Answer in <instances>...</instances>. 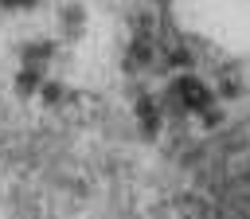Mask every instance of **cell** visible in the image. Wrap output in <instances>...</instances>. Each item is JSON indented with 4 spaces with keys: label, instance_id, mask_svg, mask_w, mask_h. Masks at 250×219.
Wrapping results in <instances>:
<instances>
[{
    "label": "cell",
    "instance_id": "obj_6",
    "mask_svg": "<svg viewBox=\"0 0 250 219\" xmlns=\"http://www.w3.org/2000/svg\"><path fill=\"white\" fill-rule=\"evenodd\" d=\"M195 117H199V125H203V129H219V125H227V110H223V106H215V102H211L207 110H199Z\"/></svg>",
    "mask_w": 250,
    "mask_h": 219
},
{
    "label": "cell",
    "instance_id": "obj_1",
    "mask_svg": "<svg viewBox=\"0 0 250 219\" xmlns=\"http://www.w3.org/2000/svg\"><path fill=\"white\" fill-rule=\"evenodd\" d=\"M168 98L180 106V113H199V110H207V106L215 102V90H211L199 74L180 70V74L172 78V86H168Z\"/></svg>",
    "mask_w": 250,
    "mask_h": 219
},
{
    "label": "cell",
    "instance_id": "obj_9",
    "mask_svg": "<svg viewBox=\"0 0 250 219\" xmlns=\"http://www.w3.org/2000/svg\"><path fill=\"white\" fill-rule=\"evenodd\" d=\"M246 184H250V172H246Z\"/></svg>",
    "mask_w": 250,
    "mask_h": 219
},
{
    "label": "cell",
    "instance_id": "obj_4",
    "mask_svg": "<svg viewBox=\"0 0 250 219\" xmlns=\"http://www.w3.org/2000/svg\"><path fill=\"white\" fill-rule=\"evenodd\" d=\"M55 47H59L55 39H31L20 47V59H23V66H47L55 59Z\"/></svg>",
    "mask_w": 250,
    "mask_h": 219
},
{
    "label": "cell",
    "instance_id": "obj_3",
    "mask_svg": "<svg viewBox=\"0 0 250 219\" xmlns=\"http://www.w3.org/2000/svg\"><path fill=\"white\" fill-rule=\"evenodd\" d=\"M59 27H62V35H66V39H78V35L86 31V8H82V4H74V0H70V4H62V8H59Z\"/></svg>",
    "mask_w": 250,
    "mask_h": 219
},
{
    "label": "cell",
    "instance_id": "obj_7",
    "mask_svg": "<svg viewBox=\"0 0 250 219\" xmlns=\"http://www.w3.org/2000/svg\"><path fill=\"white\" fill-rule=\"evenodd\" d=\"M39 98H43L47 106H59V102L66 98V86H62V82H55V78H43V86H39Z\"/></svg>",
    "mask_w": 250,
    "mask_h": 219
},
{
    "label": "cell",
    "instance_id": "obj_8",
    "mask_svg": "<svg viewBox=\"0 0 250 219\" xmlns=\"http://www.w3.org/2000/svg\"><path fill=\"white\" fill-rule=\"evenodd\" d=\"M168 63H172V66H191V55H188L184 47H172V51H168Z\"/></svg>",
    "mask_w": 250,
    "mask_h": 219
},
{
    "label": "cell",
    "instance_id": "obj_5",
    "mask_svg": "<svg viewBox=\"0 0 250 219\" xmlns=\"http://www.w3.org/2000/svg\"><path fill=\"white\" fill-rule=\"evenodd\" d=\"M43 78H47L43 66H20V74H16V94H20V98H35L39 86H43Z\"/></svg>",
    "mask_w": 250,
    "mask_h": 219
},
{
    "label": "cell",
    "instance_id": "obj_2",
    "mask_svg": "<svg viewBox=\"0 0 250 219\" xmlns=\"http://www.w3.org/2000/svg\"><path fill=\"white\" fill-rule=\"evenodd\" d=\"M133 117H137V125H141V133L145 137H156L160 129H164V110H160V102L156 98H137V106H133Z\"/></svg>",
    "mask_w": 250,
    "mask_h": 219
}]
</instances>
